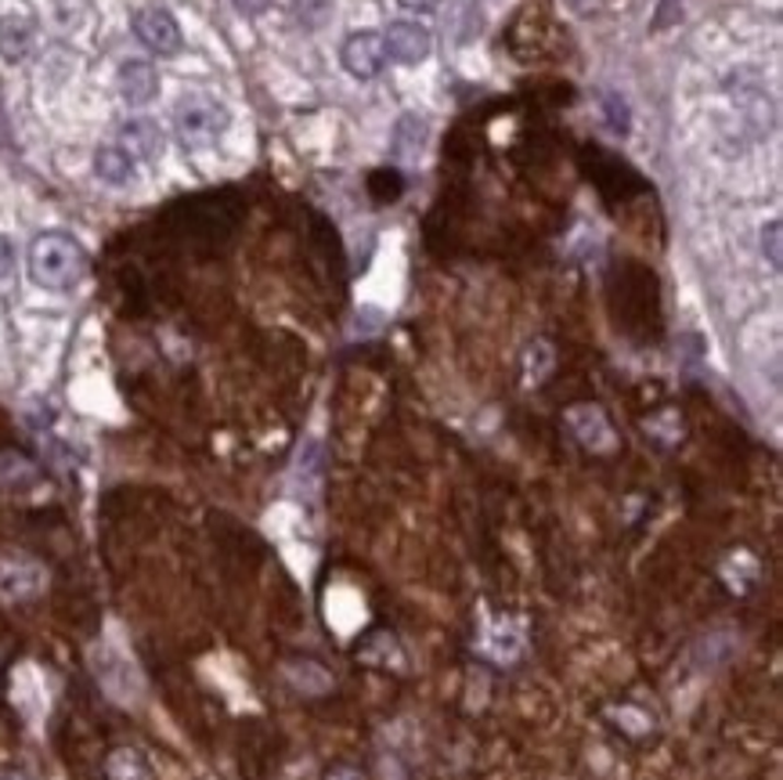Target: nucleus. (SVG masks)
<instances>
[{
  "mask_svg": "<svg viewBox=\"0 0 783 780\" xmlns=\"http://www.w3.org/2000/svg\"><path fill=\"white\" fill-rule=\"evenodd\" d=\"M762 250L769 257V264L780 268V221H769L762 228Z\"/></svg>",
  "mask_w": 783,
  "mask_h": 780,
  "instance_id": "17",
  "label": "nucleus"
},
{
  "mask_svg": "<svg viewBox=\"0 0 783 780\" xmlns=\"http://www.w3.org/2000/svg\"><path fill=\"white\" fill-rule=\"evenodd\" d=\"M343 69L351 72L354 80H376L383 69H387V44H383V33H351L343 41Z\"/></svg>",
  "mask_w": 783,
  "mask_h": 780,
  "instance_id": "4",
  "label": "nucleus"
},
{
  "mask_svg": "<svg viewBox=\"0 0 783 780\" xmlns=\"http://www.w3.org/2000/svg\"><path fill=\"white\" fill-rule=\"evenodd\" d=\"M427 134H430L427 120H419L416 113H405L401 120H397V127H394L390 156H394L401 167L416 163V159L422 156V148H427Z\"/></svg>",
  "mask_w": 783,
  "mask_h": 780,
  "instance_id": "10",
  "label": "nucleus"
},
{
  "mask_svg": "<svg viewBox=\"0 0 783 780\" xmlns=\"http://www.w3.org/2000/svg\"><path fill=\"white\" fill-rule=\"evenodd\" d=\"M105 770H109V780H156L152 762H148L145 755H141V751H134V748H120V751H112Z\"/></svg>",
  "mask_w": 783,
  "mask_h": 780,
  "instance_id": "13",
  "label": "nucleus"
},
{
  "mask_svg": "<svg viewBox=\"0 0 783 780\" xmlns=\"http://www.w3.org/2000/svg\"><path fill=\"white\" fill-rule=\"evenodd\" d=\"M603 116H606V127H611L614 134H628L632 127V116H628V105H625V98H617V94H606L603 98Z\"/></svg>",
  "mask_w": 783,
  "mask_h": 780,
  "instance_id": "16",
  "label": "nucleus"
},
{
  "mask_svg": "<svg viewBox=\"0 0 783 780\" xmlns=\"http://www.w3.org/2000/svg\"><path fill=\"white\" fill-rule=\"evenodd\" d=\"M94 173L98 181L112 184V189H123V184L134 181V159L123 152L120 145H105L94 152Z\"/></svg>",
  "mask_w": 783,
  "mask_h": 780,
  "instance_id": "11",
  "label": "nucleus"
},
{
  "mask_svg": "<svg viewBox=\"0 0 783 780\" xmlns=\"http://www.w3.org/2000/svg\"><path fill=\"white\" fill-rule=\"evenodd\" d=\"M134 36L148 47V52H156V55H178L181 47H184V36H181V26H178V19L170 15L167 8H141V11H134Z\"/></svg>",
  "mask_w": 783,
  "mask_h": 780,
  "instance_id": "3",
  "label": "nucleus"
},
{
  "mask_svg": "<svg viewBox=\"0 0 783 780\" xmlns=\"http://www.w3.org/2000/svg\"><path fill=\"white\" fill-rule=\"evenodd\" d=\"M0 780H33L26 770H19V766H4V770H0Z\"/></svg>",
  "mask_w": 783,
  "mask_h": 780,
  "instance_id": "21",
  "label": "nucleus"
},
{
  "mask_svg": "<svg viewBox=\"0 0 783 780\" xmlns=\"http://www.w3.org/2000/svg\"><path fill=\"white\" fill-rule=\"evenodd\" d=\"M228 123H231L228 105L209 94H184L178 109H173V131H178L181 145L192 148V152L217 145L220 134L228 131Z\"/></svg>",
  "mask_w": 783,
  "mask_h": 780,
  "instance_id": "2",
  "label": "nucleus"
},
{
  "mask_svg": "<svg viewBox=\"0 0 783 780\" xmlns=\"http://www.w3.org/2000/svg\"><path fill=\"white\" fill-rule=\"evenodd\" d=\"M44 589V572L33 561H0V600H30Z\"/></svg>",
  "mask_w": 783,
  "mask_h": 780,
  "instance_id": "7",
  "label": "nucleus"
},
{
  "mask_svg": "<svg viewBox=\"0 0 783 780\" xmlns=\"http://www.w3.org/2000/svg\"><path fill=\"white\" fill-rule=\"evenodd\" d=\"M383 44H387V58H394L397 66H419L433 52V36L422 22H390V30L383 33Z\"/></svg>",
  "mask_w": 783,
  "mask_h": 780,
  "instance_id": "5",
  "label": "nucleus"
},
{
  "mask_svg": "<svg viewBox=\"0 0 783 780\" xmlns=\"http://www.w3.org/2000/svg\"><path fill=\"white\" fill-rule=\"evenodd\" d=\"M87 275V250L69 231H44L30 246V279L41 290H72Z\"/></svg>",
  "mask_w": 783,
  "mask_h": 780,
  "instance_id": "1",
  "label": "nucleus"
},
{
  "mask_svg": "<svg viewBox=\"0 0 783 780\" xmlns=\"http://www.w3.org/2000/svg\"><path fill=\"white\" fill-rule=\"evenodd\" d=\"M332 0H293V11H296V22L304 30H321L332 15Z\"/></svg>",
  "mask_w": 783,
  "mask_h": 780,
  "instance_id": "14",
  "label": "nucleus"
},
{
  "mask_svg": "<svg viewBox=\"0 0 783 780\" xmlns=\"http://www.w3.org/2000/svg\"><path fill=\"white\" fill-rule=\"evenodd\" d=\"M235 8L242 11V15H264V11L271 8V0H231Z\"/></svg>",
  "mask_w": 783,
  "mask_h": 780,
  "instance_id": "19",
  "label": "nucleus"
},
{
  "mask_svg": "<svg viewBox=\"0 0 783 780\" xmlns=\"http://www.w3.org/2000/svg\"><path fill=\"white\" fill-rule=\"evenodd\" d=\"M163 145V131H159L156 120H127L120 127V148L130 159H159Z\"/></svg>",
  "mask_w": 783,
  "mask_h": 780,
  "instance_id": "9",
  "label": "nucleus"
},
{
  "mask_svg": "<svg viewBox=\"0 0 783 780\" xmlns=\"http://www.w3.org/2000/svg\"><path fill=\"white\" fill-rule=\"evenodd\" d=\"M11 271H15V242L0 235V282L11 279Z\"/></svg>",
  "mask_w": 783,
  "mask_h": 780,
  "instance_id": "18",
  "label": "nucleus"
},
{
  "mask_svg": "<svg viewBox=\"0 0 783 780\" xmlns=\"http://www.w3.org/2000/svg\"><path fill=\"white\" fill-rule=\"evenodd\" d=\"M567 427L575 430V438L586 444V449H592V452H603V449H611V444H614L611 423H606V416L595 405H575V408H570Z\"/></svg>",
  "mask_w": 783,
  "mask_h": 780,
  "instance_id": "6",
  "label": "nucleus"
},
{
  "mask_svg": "<svg viewBox=\"0 0 783 780\" xmlns=\"http://www.w3.org/2000/svg\"><path fill=\"white\" fill-rule=\"evenodd\" d=\"M405 11H433V8H441V0H397Z\"/></svg>",
  "mask_w": 783,
  "mask_h": 780,
  "instance_id": "20",
  "label": "nucleus"
},
{
  "mask_svg": "<svg viewBox=\"0 0 783 780\" xmlns=\"http://www.w3.org/2000/svg\"><path fill=\"white\" fill-rule=\"evenodd\" d=\"M33 22L30 19H0V55H4L8 61H22L30 55V47H33Z\"/></svg>",
  "mask_w": 783,
  "mask_h": 780,
  "instance_id": "12",
  "label": "nucleus"
},
{
  "mask_svg": "<svg viewBox=\"0 0 783 780\" xmlns=\"http://www.w3.org/2000/svg\"><path fill=\"white\" fill-rule=\"evenodd\" d=\"M368 189H372V195H376V203H394L397 195H401L405 181H401V173H397V170L383 167V170H376L368 178Z\"/></svg>",
  "mask_w": 783,
  "mask_h": 780,
  "instance_id": "15",
  "label": "nucleus"
},
{
  "mask_svg": "<svg viewBox=\"0 0 783 780\" xmlns=\"http://www.w3.org/2000/svg\"><path fill=\"white\" fill-rule=\"evenodd\" d=\"M120 94L127 98L130 105H148L159 98V72L156 66H148L141 58H130L120 66Z\"/></svg>",
  "mask_w": 783,
  "mask_h": 780,
  "instance_id": "8",
  "label": "nucleus"
}]
</instances>
